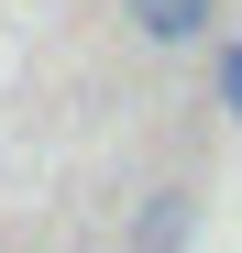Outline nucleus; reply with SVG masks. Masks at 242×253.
I'll use <instances>...</instances> for the list:
<instances>
[{
    "label": "nucleus",
    "mask_w": 242,
    "mask_h": 253,
    "mask_svg": "<svg viewBox=\"0 0 242 253\" xmlns=\"http://www.w3.org/2000/svg\"><path fill=\"white\" fill-rule=\"evenodd\" d=\"M176 242H187V198H154L143 209V253H176Z\"/></svg>",
    "instance_id": "obj_2"
},
{
    "label": "nucleus",
    "mask_w": 242,
    "mask_h": 253,
    "mask_svg": "<svg viewBox=\"0 0 242 253\" xmlns=\"http://www.w3.org/2000/svg\"><path fill=\"white\" fill-rule=\"evenodd\" d=\"M132 22L154 33V44H198V33L220 22V0H132Z\"/></svg>",
    "instance_id": "obj_1"
},
{
    "label": "nucleus",
    "mask_w": 242,
    "mask_h": 253,
    "mask_svg": "<svg viewBox=\"0 0 242 253\" xmlns=\"http://www.w3.org/2000/svg\"><path fill=\"white\" fill-rule=\"evenodd\" d=\"M220 110H231V121H242V44H231V55H220Z\"/></svg>",
    "instance_id": "obj_3"
}]
</instances>
